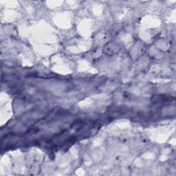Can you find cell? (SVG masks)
Listing matches in <instances>:
<instances>
[{
	"mask_svg": "<svg viewBox=\"0 0 176 176\" xmlns=\"http://www.w3.org/2000/svg\"><path fill=\"white\" fill-rule=\"evenodd\" d=\"M118 49H119V48H118L117 44L111 43H109V45L106 46L105 50L107 51V53L114 54V53H116L117 51H118Z\"/></svg>",
	"mask_w": 176,
	"mask_h": 176,
	"instance_id": "cell-1",
	"label": "cell"
}]
</instances>
